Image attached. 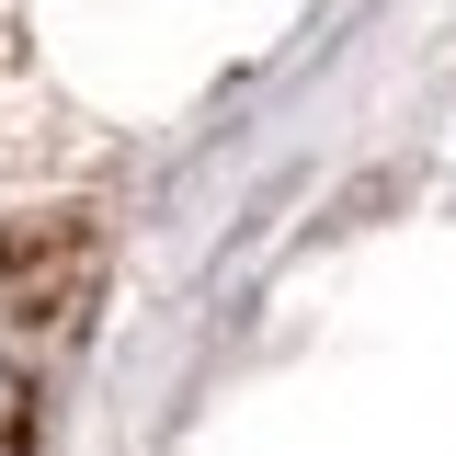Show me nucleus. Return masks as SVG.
Wrapping results in <instances>:
<instances>
[{
  "mask_svg": "<svg viewBox=\"0 0 456 456\" xmlns=\"http://www.w3.org/2000/svg\"><path fill=\"white\" fill-rule=\"evenodd\" d=\"M92 228H23V240H0V434H23V411L46 388L57 342L80 331V308H92Z\"/></svg>",
  "mask_w": 456,
  "mask_h": 456,
  "instance_id": "1",
  "label": "nucleus"
}]
</instances>
